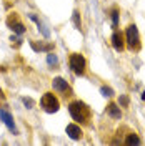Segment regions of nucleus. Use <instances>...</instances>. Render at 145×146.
<instances>
[{"instance_id": "obj_1", "label": "nucleus", "mask_w": 145, "mask_h": 146, "mask_svg": "<svg viewBox=\"0 0 145 146\" xmlns=\"http://www.w3.org/2000/svg\"><path fill=\"white\" fill-rule=\"evenodd\" d=\"M68 113H70V116H72L75 121H79V123H87L89 119H90V108H89V105H85L83 101H72L70 105H68Z\"/></svg>"}, {"instance_id": "obj_2", "label": "nucleus", "mask_w": 145, "mask_h": 146, "mask_svg": "<svg viewBox=\"0 0 145 146\" xmlns=\"http://www.w3.org/2000/svg\"><path fill=\"white\" fill-rule=\"evenodd\" d=\"M40 106L47 113H57L60 108V101L57 100L54 93H44V96L40 98Z\"/></svg>"}, {"instance_id": "obj_3", "label": "nucleus", "mask_w": 145, "mask_h": 146, "mask_svg": "<svg viewBox=\"0 0 145 146\" xmlns=\"http://www.w3.org/2000/svg\"><path fill=\"white\" fill-rule=\"evenodd\" d=\"M125 42L130 50H140V35H138V28L135 25H128L127 32H125Z\"/></svg>"}, {"instance_id": "obj_4", "label": "nucleus", "mask_w": 145, "mask_h": 146, "mask_svg": "<svg viewBox=\"0 0 145 146\" xmlns=\"http://www.w3.org/2000/svg\"><path fill=\"white\" fill-rule=\"evenodd\" d=\"M68 65L72 68V72L75 75L82 76L85 73V66H87V62H85V56L82 53H72L70 58H68Z\"/></svg>"}, {"instance_id": "obj_5", "label": "nucleus", "mask_w": 145, "mask_h": 146, "mask_svg": "<svg viewBox=\"0 0 145 146\" xmlns=\"http://www.w3.org/2000/svg\"><path fill=\"white\" fill-rule=\"evenodd\" d=\"M7 25H9L10 30H13L15 33H18V35H22L23 32H25V25L18 20L17 13H10L9 18H7Z\"/></svg>"}, {"instance_id": "obj_6", "label": "nucleus", "mask_w": 145, "mask_h": 146, "mask_svg": "<svg viewBox=\"0 0 145 146\" xmlns=\"http://www.w3.org/2000/svg\"><path fill=\"white\" fill-rule=\"evenodd\" d=\"M0 119L3 121V125L9 128V129L12 131V133H13V135H17V128H15L13 118H12V115H10L7 110H0Z\"/></svg>"}, {"instance_id": "obj_7", "label": "nucleus", "mask_w": 145, "mask_h": 146, "mask_svg": "<svg viewBox=\"0 0 145 146\" xmlns=\"http://www.w3.org/2000/svg\"><path fill=\"white\" fill-rule=\"evenodd\" d=\"M112 46L117 50V52H122L124 48H125V38H124V35L118 32V30H115L113 32V35H112Z\"/></svg>"}, {"instance_id": "obj_8", "label": "nucleus", "mask_w": 145, "mask_h": 146, "mask_svg": "<svg viewBox=\"0 0 145 146\" xmlns=\"http://www.w3.org/2000/svg\"><path fill=\"white\" fill-rule=\"evenodd\" d=\"M67 135H68V138H72V139H80L83 136V131H82V128L79 125L70 123V125H67Z\"/></svg>"}, {"instance_id": "obj_9", "label": "nucleus", "mask_w": 145, "mask_h": 146, "mask_svg": "<svg viewBox=\"0 0 145 146\" xmlns=\"http://www.w3.org/2000/svg\"><path fill=\"white\" fill-rule=\"evenodd\" d=\"M52 86H54V90L60 91V93H67V91H70L68 83L65 82L64 78H60V76H57V78L52 80Z\"/></svg>"}, {"instance_id": "obj_10", "label": "nucleus", "mask_w": 145, "mask_h": 146, "mask_svg": "<svg viewBox=\"0 0 145 146\" xmlns=\"http://www.w3.org/2000/svg\"><path fill=\"white\" fill-rule=\"evenodd\" d=\"M107 113L110 115V118H113V119L122 118V111H120V108H118L115 103H110L109 106H107Z\"/></svg>"}, {"instance_id": "obj_11", "label": "nucleus", "mask_w": 145, "mask_h": 146, "mask_svg": "<svg viewBox=\"0 0 145 146\" xmlns=\"http://www.w3.org/2000/svg\"><path fill=\"white\" fill-rule=\"evenodd\" d=\"M30 46L35 50V52H50L54 50V43H37V42H30Z\"/></svg>"}, {"instance_id": "obj_12", "label": "nucleus", "mask_w": 145, "mask_h": 146, "mask_svg": "<svg viewBox=\"0 0 145 146\" xmlns=\"http://www.w3.org/2000/svg\"><path fill=\"white\" fill-rule=\"evenodd\" d=\"M125 145H128V146H132V145H140L142 141H140V138L137 136L135 133H130L127 138H125V141H124Z\"/></svg>"}, {"instance_id": "obj_13", "label": "nucleus", "mask_w": 145, "mask_h": 146, "mask_svg": "<svg viewBox=\"0 0 145 146\" xmlns=\"http://www.w3.org/2000/svg\"><path fill=\"white\" fill-rule=\"evenodd\" d=\"M30 18H32V20L35 22L37 25H38V30H42V33H44V36H48V30H47V28L44 27V23H42V22H40V20H38V18L35 17V15H30Z\"/></svg>"}, {"instance_id": "obj_14", "label": "nucleus", "mask_w": 145, "mask_h": 146, "mask_svg": "<svg viewBox=\"0 0 145 146\" xmlns=\"http://www.w3.org/2000/svg\"><path fill=\"white\" fill-rule=\"evenodd\" d=\"M72 18H73V23H75V27H77V30H80V27H82V22H80V13H79L77 10L73 12Z\"/></svg>"}, {"instance_id": "obj_15", "label": "nucleus", "mask_w": 145, "mask_h": 146, "mask_svg": "<svg viewBox=\"0 0 145 146\" xmlns=\"http://www.w3.org/2000/svg\"><path fill=\"white\" fill-rule=\"evenodd\" d=\"M112 23H113V28L118 27V10L112 9Z\"/></svg>"}, {"instance_id": "obj_16", "label": "nucleus", "mask_w": 145, "mask_h": 146, "mask_svg": "<svg viewBox=\"0 0 145 146\" xmlns=\"http://www.w3.org/2000/svg\"><path fill=\"white\" fill-rule=\"evenodd\" d=\"M100 93H102V95H103V96H113V90H112V88H110V86H102V88H100Z\"/></svg>"}, {"instance_id": "obj_17", "label": "nucleus", "mask_w": 145, "mask_h": 146, "mask_svg": "<svg viewBox=\"0 0 145 146\" xmlns=\"http://www.w3.org/2000/svg\"><path fill=\"white\" fill-rule=\"evenodd\" d=\"M47 62H48V65H57V63H58V58H57L54 53H48V56H47Z\"/></svg>"}, {"instance_id": "obj_18", "label": "nucleus", "mask_w": 145, "mask_h": 146, "mask_svg": "<svg viewBox=\"0 0 145 146\" xmlns=\"http://www.w3.org/2000/svg\"><path fill=\"white\" fill-rule=\"evenodd\" d=\"M22 101H23V105H25L28 110L34 108V100H32V98H22Z\"/></svg>"}, {"instance_id": "obj_19", "label": "nucleus", "mask_w": 145, "mask_h": 146, "mask_svg": "<svg viewBox=\"0 0 145 146\" xmlns=\"http://www.w3.org/2000/svg\"><path fill=\"white\" fill-rule=\"evenodd\" d=\"M118 103H120L122 106H127V105H128V98L125 96V95H122V96H120V100H118Z\"/></svg>"}, {"instance_id": "obj_20", "label": "nucleus", "mask_w": 145, "mask_h": 146, "mask_svg": "<svg viewBox=\"0 0 145 146\" xmlns=\"http://www.w3.org/2000/svg\"><path fill=\"white\" fill-rule=\"evenodd\" d=\"M142 100H145V91L142 93Z\"/></svg>"}]
</instances>
